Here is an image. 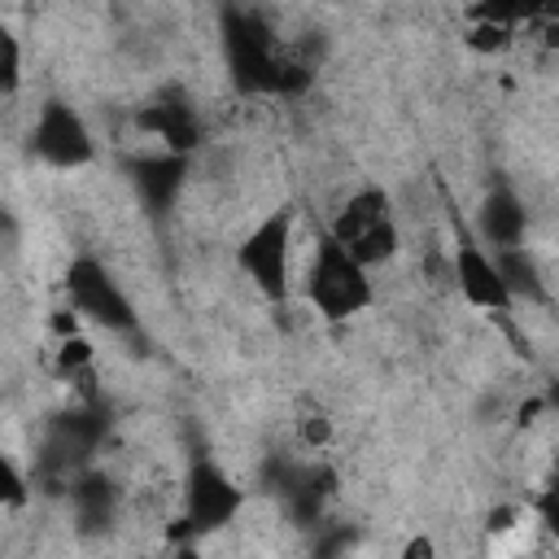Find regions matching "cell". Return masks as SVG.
Instances as JSON below:
<instances>
[{
  "label": "cell",
  "instance_id": "6da1fadb",
  "mask_svg": "<svg viewBox=\"0 0 559 559\" xmlns=\"http://www.w3.org/2000/svg\"><path fill=\"white\" fill-rule=\"evenodd\" d=\"M218 35H223V61H227L231 87L245 96H280L284 48L275 44V31L266 26V17L253 13L249 4H223Z\"/></svg>",
  "mask_w": 559,
  "mask_h": 559
},
{
  "label": "cell",
  "instance_id": "7a4b0ae2",
  "mask_svg": "<svg viewBox=\"0 0 559 559\" xmlns=\"http://www.w3.org/2000/svg\"><path fill=\"white\" fill-rule=\"evenodd\" d=\"M306 297H310V306H314L328 323L354 319V314H362V310L371 306L367 266H362L332 231L319 236L314 262H310V271H306Z\"/></svg>",
  "mask_w": 559,
  "mask_h": 559
},
{
  "label": "cell",
  "instance_id": "3957f363",
  "mask_svg": "<svg viewBox=\"0 0 559 559\" xmlns=\"http://www.w3.org/2000/svg\"><path fill=\"white\" fill-rule=\"evenodd\" d=\"M105 432H109V406L87 402V406L61 411L48 424L44 445H39V480L52 485V493H57V485L70 489V480L92 463V454L105 441Z\"/></svg>",
  "mask_w": 559,
  "mask_h": 559
},
{
  "label": "cell",
  "instance_id": "277c9868",
  "mask_svg": "<svg viewBox=\"0 0 559 559\" xmlns=\"http://www.w3.org/2000/svg\"><path fill=\"white\" fill-rule=\"evenodd\" d=\"M362 266H380L397 253V218L384 188H358L328 227Z\"/></svg>",
  "mask_w": 559,
  "mask_h": 559
},
{
  "label": "cell",
  "instance_id": "5b68a950",
  "mask_svg": "<svg viewBox=\"0 0 559 559\" xmlns=\"http://www.w3.org/2000/svg\"><path fill=\"white\" fill-rule=\"evenodd\" d=\"M293 205H280L271 210L236 249V262L240 271L253 280V288L266 297V301H284L288 297V249H293Z\"/></svg>",
  "mask_w": 559,
  "mask_h": 559
},
{
  "label": "cell",
  "instance_id": "8992f818",
  "mask_svg": "<svg viewBox=\"0 0 559 559\" xmlns=\"http://www.w3.org/2000/svg\"><path fill=\"white\" fill-rule=\"evenodd\" d=\"M66 293H70V306L92 319L96 328L105 332H118V336H135L140 319L127 301V293L118 288V280L96 262V258H74L66 266Z\"/></svg>",
  "mask_w": 559,
  "mask_h": 559
},
{
  "label": "cell",
  "instance_id": "52a82bcc",
  "mask_svg": "<svg viewBox=\"0 0 559 559\" xmlns=\"http://www.w3.org/2000/svg\"><path fill=\"white\" fill-rule=\"evenodd\" d=\"M31 153L57 170H74V166H87L96 157V140L70 100L48 96L39 105L35 127H31Z\"/></svg>",
  "mask_w": 559,
  "mask_h": 559
},
{
  "label": "cell",
  "instance_id": "ba28073f",
  "mask_svg": "<svg viewBox=\"0 0 559 559\" xmlns=\"http://www.w3.org/2000/svg\"><path fill=\"white\" fill-rule=\"evenodd\" d=\"M245 493L240 485L210 459V454H192L188 463V480H183V511H188V528L192 533H214L223 524L236 520Z\"/></svg>",
  "mask_w": 559,
  "mask_h": 559
},
{
  "label": "cell",
  "instance_id": "9c48e42d",
  "mask_svg": "<svg viewBox=\"0 0 559 559\" xmlns=\"http://www.w3.org/2000/svg\"><path fill=\"white\" fill-rule=\"evenodd\" d=\"M122 170H127V183L140 197V205L153 218H166L170 205L179 201L183 183H188V153H170V148L166 153H140V157H127Z\"/></svg>",
  "mask_w": 559,
  "mask_h": 559
},
{
  "label": "cell",
  "instance_id": "30bf717a",
  "mask_svg": "<svg viewBox=\"0 0 559 559\" xmlns=\"http://www.w3.org/2000/svg\"><path fill=\"white\" fill-rule=\"evenodd\" d=\"M135 127L157 135L162 148H170V153H188L192 157V148L201 144V118H197V109L188 105L183 92H162L157 100L135 109Z\"/></svg>",
  "mask_w": 559,
  "mask_h": 559
},
{
  "label": "cell",
  "instance_id": "8fae6325",
  "mask_svg": "<svg viewBox=\"0 0 559 559\" xmlns=\"http://www.w3.org/2000/svg\"><path fill=\"white\" fill-rule=\"evenodd\" d=\"M454 284H459L463 297H467L472 306H480V310L507 314V310L515 306L511 288H507L502 275H498L493 253H485L476 240H463V245L454 249Z\"/></svg>",
  "mask_w": 559,
  "mask_h": 559
},
{
  "label": "cell",
  "instance_id": "7c38bea8",
  "mask_svg": "<svg viewBox=\"0 0 559 559\" xmlns=\"http://www.w3.org/2000/svg\"><path fill=\"white\" fill-rule=\"evenodd\" d=\"M66 493H70V515H74V524H79L83 537H96V533H109V528H114V520H118V502H122L114 476L83 467V472L70 480Z\"/></svg>",
  "mask_w": 559,
  "mask_h": 559
},
{
  "label": "cell",
  "instance_id": "4fadbf2b",
  "mask_svg": "<svg viewBox=\"0 0 559 559\" xmlns=\"http://www.w3.org/2000/svg\"><path fill=\"white\" fill-rule=\"evenodd\" d=\"M476 231L489 240V249L520 245L524 231H528V210H524V201H520L507 183L489 188V192L480 197V210H476Z\"/></svg>",
  "mask_w": 559,
  "mask_h": 559
},
{
  "label": "cell",
  "instance_id": "5bb4252c",
  "mask_svg": "<svg viewBox=\"0 0 559 559\" xmlns=\"http://www.w3.org/2000/svg\"><path fill=\"white\" fill-rule=\"evenodd\" d=\"M332 489H336V472H332V467H323V463H301L297 476L288 480V489L280 493V507L288 511L293 524L310 528V524L323 520V502L332 498Z\"/></svg>",
  "mask_w": 559,
  "mask_h": 559
},
{
  "label": "cell",
  "instance_id": "9a60e30c",
  "mask_svg": "<svg viewBox=\"0 0 559 559\" xmlns=\"http://www.w3.org/2000/svg\"><path fill=\"white\" fill-rule=\"evenodd\" d=\"M493 262H498V275L502 284L511 288L515 301H528V306H542L546 301V284H542V266L528 249L520 245H507V249H493Z\"/></svg>",
  "mask_w": 559,
  "mask_h": 559
},
{
  "label": "cell",
  "instance_id": "2e32d148",
  "mask_svg": "<svg viewBox=\"0 0 559 559\" xmlns=\"http://www.w3.org/2000/svg\"><path fill=\"white\" fill-rule=\"evenodd\" d=\"M546 13H559V0H476L472 4V22H498V26L537 22Z\"/></svg>",
  "mask_w": 559,
  "mask_h": 559
},
{
  "label": "cell",
  "instance_id": "e0dca14e",
  "mask_svg": "<svg viewBox=\"0 0 559 559\" xmlns=\"http://www.w3.org/2000/svg\"><path fill=\"white\" fill-rule=\"evenodd\" d=\"M0 44H4L0 92H4V96H13V92H17V83H22V48H17V35H13V31H4V35H0Z\"/></svg>",
  "mask_w": 559,
  "mask_h": 559
},
{
  "label": "cell",
  "instance_id": "ac0fdd59",
  "mask_svg": "<svg viewBox=\"0 0 559 559\" xmlns=\"http://www.w3.org/2000/svg\"><path fill=\"white\" fill-rule=\"evenodd\" d=\"M467 44L472 48H489V52H502L507 44H511V26H498V22H472V31H467Z\"/></svg>",
  "mask_w": 559,
  "mask_h": 559
},
{
  "label": "cell",
  "instance_id": "d6986e66",
  "mask_svg": "<svg viewBox=\"0 0 559 559\" xmlns=\"http://www.w3.org/2000/svg\"><path fill=\"white\" fill-rule=\"evenodd\" d=\"M297 432H301V441H306L310 450H319V445H328V441H332V424H328V415H323V411H306V415L297 419Z\"/></svg>",
  "mask_w": 559,
  "mask_h": 559
},
{
  "label": "cell",
  "instance_id": "ffe728a7",
  "mask_svg": "<svg viewBox=\"0 0 559 559\" xmlns=\"http://www.w3.org/2000/svg\"><path fill=\"white\" fill-rule=\"evenodd\" d=\"M0 493H4L9 507H22L26 502V480H22V472H17L13 459H0Z\"/></svg>",
  "mask_w": 559,
  "mask_h": 559
},
{
  "label": "cell",
  "instance_id": "44dd1931",
  "mask_svg": "<svg viewBox=\"0 0 559 559\" xmlns=\"http://www.w3.org/2000/svg\"><path fill=\"white\" fill-rule=\"evenodd\" d=\"M87 358H92V349H87V341H79V336H70V341L61 345V371H70V376H79V371H87Z\"/></svg>",
  "mask_w": 559,
  "mask_h": 559
},
{
  "label": "cell",
  "instance_id": "7402d4cb",
  "mask_svg": "<svg viewBox=\"0 0 559 559\" xmlns=\"http://www.w3.org/2000/svg\"><path fill=\"white\" fill-rule=\"evenodd\" d=\"M537 511H542L546 528H555V533H559V485H550V489L537 498Z\"/></svg>",
  "mask_w": 559,
  "mask_h": 559
},
{
  "label": "cell",
  "instance_id": "603a6c76",
  "mask_svg": "<svg viewBox=\"0 0 559 559\" xmlns=\"http://www.w3.org/2000/svg\"><path fill=\"white\" fill-rule=\"evenodd\" d=\"M542 402H546L550 411H559V380H550V384H546V397H542Z\"/></svg>",
  "mask_w": 559,
  "mask_h": 559
},
{
  "label": "cell",
  "instance_id": "cb8c5ba5",
  "mask_svg": "<svg viewBox=\"0 0 559 559\" xmlns=\"http://www.w3.org/2000/svg\"><path fill=\"white\" fill-rule=\"evenodd\" d=\"M406 555H432V542H424V537H415V542L406 546Z\"/></svg>",
  "mask_w": 559,
  "mask_h": 559
},
{
  "label": "cell",
  "instance_id": "d4e9b609",
  "mask_svg": "<svg viewBox=\"0 0 559 559\" xmlns=\"http://www.w3.org/2000/svg\"><path fill=\"white\" fill-rule=\"evenodd\" d=\"M555 485H559V450H555Z\"/></svg>",
  "mask_w": 559,
  "mask_h": 559
}]
</instances>
